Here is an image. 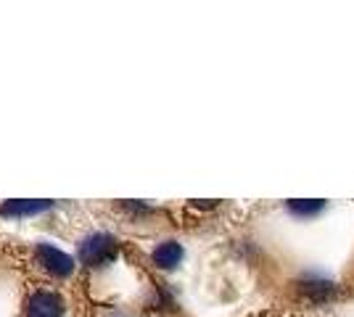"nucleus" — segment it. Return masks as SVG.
<instances>
[{
  "mask_svg": "<svg viewBox=\"0 0 354 317\" xmlns=\"http://www.w3.org/2000/svg\"><path fill=\"white\" fill-rule=\"evenodd\" d=\"M323 206H325L323 201H310V204L307 201L304 204L301 201H291V211H296V214H315V211H320Z\"/></svg>",
  "mask_w": 354,
  "mask_h": 317,
  "instance_id": "6",
  "label": "nucleus"
},
{
  "mask_svg": "<svg viewBox=\"0 0 354 317\" xmlns=\"http://www.w3.org/2000/svg\"><path fill=\"white\" fill-rule=\"evenodd\" d=\"M114 254H117V241L111 236H90L80 249V257L90 267H101L106 262H111Z\"/></svg>",
  "mask_w": 354,
  "mask_h": 317,
  "instance_id": "1",
  "label": "nucleus"
},
{
  "mask_svg": "<svg viewBox=\"0 0 354 317\" xmlns=\"http://www.w3.org/2000/svg\"><path fill=\"white\" fill-rule=\"evenodd\" d=\"M180 259H183V249H180V243H175V241L162 243V246H156V251H153V265H159V267H175Z\"/></svg>",
  "mask_w": 354,
  "mask_h": 317,
  "instance_id": "4",
  "label": "nucleus"
},
{
  "mask_svg": "<svg viewBox=\"0 0 354 317\" xmlns=\"http://www.w3.org/2000/svg\"><path fill=\"white\" fill-rule=\"evenodd\" d=\"M64 315V304L56 294L50 291H37L27 304V317H61Z\"/></svg>",
  "mask_w": 354,
  "mask_h": 317,
  "instance_id": "2",
  "label": "nucleus"
},
{
  "mask_svg": "<svg viewBox=\"0 0 354 317\" xmlns=\"http://www.w3.org/2000/svg\"><path fill=\"white\" fill-rule=\"evenodd\" d=\"M249 317H312V315H301V312H291V309H262V312H254Z\"/></svg>",
  "mask_w": 354,
  "mask_h": 317,
  "instance_id": "7",
  "label": "nucleus"
},
{
  "mask_svg": "<svg viewBox=\"0 0 354 317\" xmlns=\"http://www.w3.org/2000/svg\"><path fill=\"white\" fill-rule=\"evenodd\" d=\"M40 259H43L45 270H50L53 275H69L74 267L72 257H66L64 251L53 249V246H40Z\"/></svg>",
  "mask_w": 354,
  "mask_h": 317,
  "instance_id": "3",
  "label": "nucleus"
},
{
  "mask_svg": "<svg viewBox=\"0 0 354 317\" xmlns=\"http://www.w3.org/2000/svg\"><path fill=\"white\" fill-rule=\"evenodd\" d=\"M50 204L48 201H8L0 214H6V217H21V214H37V211L48 209Z\"/></svg>",
  "mask_w": 354,
  "mask_h": 317,
  "instance_id": "5",
  "label": "nucleus"
}]
</instances>
